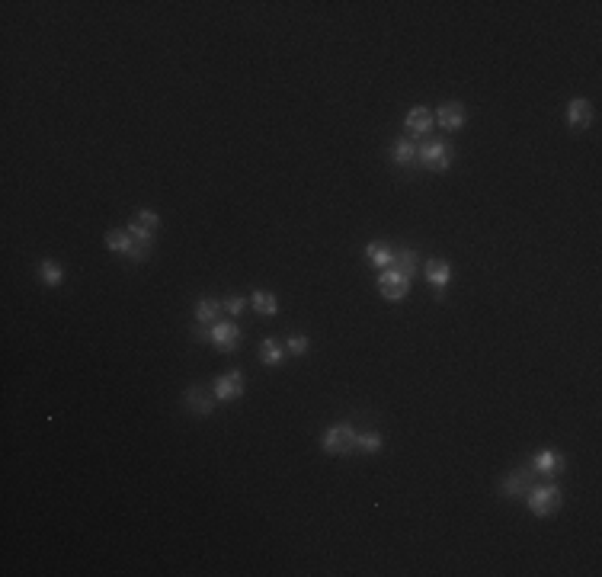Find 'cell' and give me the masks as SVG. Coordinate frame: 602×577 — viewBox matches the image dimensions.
Masks as SVG:
<instances>
[{
    "label": "cell",
    "mask_w": 602,
    "mask_h": 577,
    "mask_svg": "<svg viewBox=\"0 0 602 577\" xmlns=\"http://www.w3.org/2000/svg\"><path fill=\"white\" fill-rule=\"evenodd\" d=\"M589 122H593V106H589V100L577 97L567 103V126L570 129H586Z\"/></svg>",
    "instance_id": "8fae6325"
},
{
    "label": "cell",
    "mask_w": 602,
    "mask_h": 577,
    "mask_svg": "<svg viewBox=\"0 0 602 577\" xmlns=\"http://www.w3.org/2000/svg\"><path fill=\"white\" fill-rule=\"evenodd\" d=\"M215 398L218 401H237V398L243 395V376L241 372H228V376H218L212 385Z\"/></svg>",
    "instance_id": "ba28073f"
},
{
    "label": "cell",
    "mask_w": 602,
    "mask_h": 577,
    "mask_svg": "<svg viewBox=\"0 0 602 577\" xmlns=\"http://www.w3.org/2000/svg\"><path fill=\"white\" fill-rule=\"evenodd\" d=\"M253 311L256 314H263V318H270V314H276L279 311V302H276V295H270V292H253Z\"/></svg>",
    "instance_id": "d6986e66"
},
{
    "label": "cell",
    "mask_w": 602,
    "mask_h": 577,
    "mask_svg": "<svg viewBox=\"0 0 602 577\" xmlns=\"http://www.w3.org/2000/svg\"><path fill=\"white\" fill-rule=\"evenodd\" d=\"M285 350H289L291 356H305L308 353V337L305 334H291L289 340H285Z\"/></svg>",
    "instance_id": "603a6c76"
},
{
    "label": "cell",
    "mask_w": 602,
    "mask_h": 577,
    "mask_svg": "<svg viewBox=\"0 0 602 577\" xmlns=\"http://www.w3.org/2000/svg\"><path fill=\"white\" fill-rule=\"evenodd\" d=\"M199 334V340H212L215 350H222V353H234L237 343H241V331H237V324H231V321H218V324L212 327V331H195Z\"/></svg>",
    "instance_id": "5b68a950"
},
{
    "label": "cell",
    "mask_w": 602,
    "mask_h": 577,
    "mask_svg": "<svg viewBox=\"0 0 602 577\" xmlns=\"http://www.w3.org/2000/svg\"><path fill=\"white\" fill-rule=\"evenodd\" d=\"M391 160H395L397 167H416V164H420V160H416V145L414 141H395V151H391Z\"/></svg>",
    "instance_id": "2e32d148"
},
{
    "label": "cell",
    "mask_w": 602,
    "mask_h": 577,
    "mask_svg": "<svg viewBox=\"0 0 602 577\" xmlns=\"http://www.w3.org/2000/svg\"><path fill=\"white\" fill-rule=\"evenodd\" d=\"M282 356H285V347L276 340V337H266L260 343V362L263 366H282Z\"/></svg>",
    "instance_id": "e0dca14e"
},
{
    "label": "cell",
    "mask_w": 602,
    "mask_h": 577,
    "mask_svg": "<svg viewBox=\"0 0 602 577\" xmlns=\"http://www.w3.org/2000/svg\"><path fill=\"white\" fill-rule=\"evenodd\" d=\"M183 401H186V408L193 410V414H199V417H208L212 408H215V398H208L199 385H189L186 395H183Z\"/></svg>",
    "instance_id": "7c38bea8"
},
{
    "label": "cell",
    "mask_w": 602,
    "mask_h": 577,
    "mask_svg": "<svg viewBox=\"0 0 602 577\" xmlns=\"http://www.w3.org/2000/svg\"><path fill=\"white\" fill-rule=\"evenodd\" d=\"M224 305H228V314H241L243 308H247V299H241V295H231Z\"/></svg>",
    "instance_id": "d4e9b609"
},
{
    "label": "cell",
    "mask_w": 602,
    "mask_h": 577,
    "mask_svg": "<svg viewBox=\"0 0 602 577\" xmlns=\"http://www.w3.org/2000/svg\"><path fill=\"white\" fill-rule=\"evenodd\" d=\"M378 292L385 295L388 302L407 299V292H410V276H404L397 266H388V270H381V273H378Z\"/></svg>",
    "instance_id": "277c9868"
},
{
    "label": "cell",
    "mask_w": 602,
    "mask_h": 577,
    "mask_svg": "<svg viewBox=\"0 0 602 577\" xmlns=\"http://www.w3.org/2000/svg\"><path fill=\"white\" fill-rule=\"evenodd\" d=\"M532 472L548 475V478L561 475L564 472V456H561V452H554V449H541L538 456L532 459Z\"/></svg>",
    "instance_id": "9c48e42d"
},
{
    "label": "cell",
    "mask_w": 602,
    "mask_h": 577,
    "mask_svg": "<svg viewBox=\"0 0 602 577\" xmlns=\"http://www.w3.org/2000/svg\"><path fill=\"white\" fill-rule=\"evenodd\" d=\"M222 308L224 305L218 299H199L195 302V321H199V324H212V321L222 314Z\"/></svg>",
    "instance_id": "ac0fdd59"
},
{
    "label": "cell",
    "mask_w": 602,
    "mask_h": 577,
    "mask_svg": "<svg viewBox=\"0 0 602 577\" xmlns=\"http://www.w3.org/2000/svg\"><path fill=\"white\" fill-rule=\"evenodd\" d=\"M132 222H138L141 228H145V231H151V234H154V228H157V225H160V218H157V212H151V209H141L138 215L132 218Z\"/></svg>",
    "instance_id": "cb8c5ba5"
},
{
    "label": "cell",
    "mask_w": 602,
    "mask_h": 577,
    "mask_svg": "<svg viewBox=\"0 0 602 577\" xmlns=\"http://www.w3.org/2000/svg\"><path fill=\"white\" fill-rule=\"evenodd\" d=\"M426 279L433 285H436V292L443 295V289L449 285V279H452V266L445 263V260H429V266H426Z\"/></svg>",
    "instance_id": "9a60e30c"
},
{
    "label": "cell",
    "mask_w": 602,
    "mask_h": 577,
    "mask_svg": "<svg viewBox=\"0 0 602 577\" xmlns=\"http://www.w3.org/2000/svg\"><path fill=\"white\" fill-rule=\"evenodd\" d=\"M39 279H42L45 285H61L64 270L55 263V260H42V263H39Z\"/></svg>",
    "instance_id": "ffe728a7"
},
{
    "label": "cell",
    "mask_w": 602,
    "mask_h": 577,
    "mask_svg": "<svg viewBox=\"0 0 602 577\" xmlns=\"http://www.w3.org/2000/svg\"><path fill=\"white\" fill-rule=\"evenodd\" d=\"M526 501H529V510H532L535 516H551L554 510H561L564 497H561V491H558L554 484H545V487L532 484V491L526 494Z\"/></svg>",
    "instance_id": "7a4b0ae2"
},
{
    "label": "cell",
    "mask_w": 602,
    "mask_h": 577,
    "mask_svg": "<svg viewBox=\"0 0 602 577\" xmlns=\"http://www.w3.org/2000/svg\"><path fill=\"white\" fill-rule=\"evenodd\" d=\"M416 160H420L426 170H449L452 164V145L443 138H433V141H423L416 148Z\"/></svg>",
    "instance_id": "6da1fadb"
},
{
    "label": "cell",
    "mask_w": 602,
    "mask_h": 577,
    "mask_svg": "<svg viewBox=\"0 0 602 577\" xmlns=\"http://www.w3.org/2000/svg\"><path fill=\"white\" fill-rule=\"evenodd\" d=\"M532 468H516V472L506 475V481L500 484V491H503V497H510V501H519V497H526L529 491H532Z\"/></svg>",
    "instance_id": "8992f818"
},
{
    "label": "cell",
    "mask_w": 602,
    "mask_h": 577,
    "mask_svg": "<svg viewBox=\"0 0 602 577\" xmlns=\"http://www.w3.org/2000/svg\"><path fill=\"white\" fill-rule=\"evenodd\" d=\"M106 247L122 254V257H128L135 247V237L128 234V228H112V231H106Z\"/></svg>",
    "instance_id": "4fadbf2b"
},
{
    "label": "cell",
    "mask_w": 602,
    "mask_h": 577,
    "mask_svg": "<svg viewBox=\"0 0 602 577\" xmlns=\"http://www.w3.org/2000/svg\"><path fill=\"white\" fill-rule=\"evenodd\" d=\"M320 449H324L327 456H343V452H353L356 449V430L349 424L330 427V430L324 433V439H320Z\"/></svg>",
    "instance_id": "3957f363"
},
{
    "label": "cell",
    "mask_w": 602,
    "mask_h": 577,
    "mask_svg": "<svg viewBox=\"0 0 602 577\" xmlns=\"http://www.w3.org/2000/svg\"><path fill=\"white\" fill-rule=\"evenodd\" d=\"M439 122V126L445 129V132H458V129L464 126V119H468V112H464V106L458 103V100H449V103H443L436 109V116H433Z\"/></svg>",
    "instance_id": "52a82bcc"
},
{
    "label": "cell",
    "mask_w": 602,
    "mask_h": 577,
    "mask_svg": "<svg viewBox=\"0 0 602 577\" xmlns=\"http://www.w3.org/2000/svg\"><path fill=\"white\" fill-rule=\"evenodd\" d=\"M433 112L426 109V106H414V109L407 112V119H404V129H407L410 135H429V129H433Z\"/></svg>",
    "instance_id": "30bf717a"
},
{
    "label": "cell",
    "mask_w": 602,
    "mask_h": 577,
    "mask_svg": "<svg viewBox=\"0 0 602 577\" xmlns=\"http://www.w3.org/2000/svg\"><path fill=\"white\" fill-rule=\"evenodd\" d=\"M395 263H397V270H401L404 276L414 279V276H416V263H420V260H416L414 251H397V254H395Z\"/></svg>",
    "instance_id": "44dd1931"
},
{
    "label": "cell",
    "mask_w": 602,
    "mask_h": 577,
    "mask_svg": "<svg viewBox=\"0 0 602 577\" xmlns=\"http://www.w3.org/2000/svg\"><path fill=\"white\" fill-rule=\"evenodd\" d=\"M366 257H368V263H372L375 270H388V266H395V251L385 247V244H378V241H372L366 247Z\"/></svg>",
    "instance_id": "5bb4252c"
},
{
    "label": "cell",
    "mask_w": 602,
    "mask_h": 577,
    "mask_svg": "<svg viewBox=\"0 0 602 577\" xmlns=\"http://www.w3.org/2000/svg\"><path fill=\"white\" fill-rule=\"evenodd\" d=\"M356 449L359 452H378L381 449V433H356Z\"/></svg>",
    "instance_id": "7402d4cb"
}]
</instances>
